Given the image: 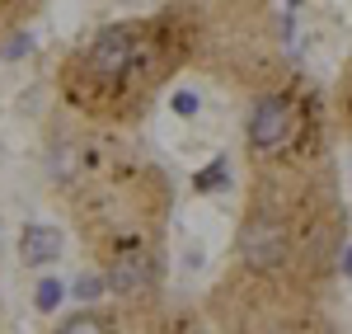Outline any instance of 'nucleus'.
Here are the masks:
<instances>
[{
    "mask_svg": "<svg viewBox=\"0 0 352 334\" xmlns=\"http://www.w3.org/2000/svg\"><path fill=\"white\" fill-rule=\"evenodd\" d=\"M151 278H155V269H151V254H146V250H122L118 259H113V269L104 273V282H109L113 292H122V297L146 292Z\"/></svg>",
    "mask_w": 352,
    "mask_h": 334,
    "instance_id": "20e7f679",
    "label": "nucleus"
},
{
    "mask_svg": "<svg viewBox=\"0 0 352 334\" xmlns=\"http://www.w3.org/2000/svg\"><path fill=\"white\" fill-rule=\"evenodd\" d=\"M61 302H66V282H61V278H43V282H38V292H33V306L43 311V315L61 311Z\"/></svg>",
    "mask_w": 352,
    "mask_h": 334,
    "instance_id": "423d86ee",
    "label": "nucleus"
},
{
    "mask_svg": "<svg viewBox=\"0 0 352 334\" xmlns=\"http://www.w3.org/2000/svg\"><path fill=\"white\" fill-rule=\"evenodd\" d=\"M343 278H352V245L343 250Z\"/></svg>",
    "mask_w": 352,
    "mask_h": 334,
    "instance_id": "f8f14e48",
    "label": "nucleus"
},
{
    "mask_svg": "<svg viewBox=\"0 0 352 334\" xmlns=\"http://www.w3.org/2000/svg\"><path fill=\"white\" fill-rule=\"evenodd\" d=\"M240 259L249 269H272L287 259V226L272 217H254L240 231Z\"/></svg>",
    "mask_w": 352,
    "mask_h": 334,
    "instance_id": "7ed1b4c3",
    "label": "nucleus"
},
{
    "mask_svg": "<svg viewBox=\"0 0 352 334\" xmlns=\"http://www.w3.org/2000/svg\"><path fill=\"white\" fill-rule=\"evenodd\" d=\"M104 287H109V282L99 278V273H80V278H76V287H66V292H76L80 302H94V297H99Z\"/></svg>",
    "mask_w": 352,
    "mask_h": 334,
    "instance_id": "1a4fd4ad",
    "label": "nucleus"
},
{
    "mask_svg": "<svg viewBox=\"0 0 352 334\" xmlns=\"http://www.w3.org/2000/svg\"><path fill=\"white\" fill-rule=\"evenodd\" d=\"M192 184H197L202 194H212V189H226V184H230V160H226V156H217L212 165L197 169V179H192Z\"/></svg>",
    "mask_w": 352,
    "mask_h": 334,
    "instance_id": "0eeeda50",
    "label": "nucleus"
},
{
    "mask_svg": "<svg viewBox=\"0 0 352 334\" xmlns=\"http://www.w3.org/2000/svg\"><path fill=\"white\" fill-rule=\"evenodd\" d=\"M61 250H66V240H61V231H56V226L33 222V226H24V236H19V254H24L28 269H43V264L61 259Z\"/></svg>",
    "mask_w": 352,
    "mask_h": 334,
    "instance_id": "39448f33",
    "label": "nucleus"
},
{
    "mask_svg": "<svg viewBox=\"0 0 352 334\" xmlns=\"http://www.w3.org/2000/svg\"><path fill=\"white\" fill-rule=\"evenodd\" d=\"M56 334H109V325H104L99 315H89V311H85V315L61 320V330H56Z\"/></svg>",
    "mask_w": 352,
    "mask_h": 334,
    "instance_id": "6e6552de",
    "label": "nucleus"
},
{
    "mask_svg": "<svg viewBox=\"0 0 352 334\" xmlns=\"http://www.w3.org/2000/svg\"><path fill=\"white\" fill-rule=\"evenodd\" d=\"M292 123H296L292 99L287 94H263L254 104V113H249V141L258 151H277V146H287V137H292Z\"/></svg>",
    "mask_w": 352,
    "mask_h": 334,
    "instance_id": "f03ea898",
    "label": "nucleus"
},
{
    "mask_svg": "<svg viewBox=\"0 0 352 334\" xmlns=\"http://www.w3.org/2000/svg\"><path fill=\"white\" fill-rule=\"evenodd\" d=\"M136 48H141V28L136 24H113L89 43L85 66H89L94 76H118V71H127L136 61Z\"/></svg>",
    "mask_w": 352,
    "mask_h": 334,
    "instance_id": "f257e3e1",
    "label": "nucleus"
},
{
    "mask_svg": "<svg viewBox=\"0 0 352 334\" xmlns=\"http://www.w3.org/2000/svg\"><path fill=\"white\" fill-rule=\"evenodd\" d=\"M169 109L179 113V118H192V113H197V94H192V90H174Z\"/></svg>",
    "mask_w": 352,
    "mask_h": 334,
    "instance_id": "9d476101",
    "label": "nucleus"
},
{
    "mask_svg": "<svg viewBox=\"0 0 352 334\" xmlns=\"http://www.w3.org/2000/svg\"><path fill=\"white\" fill-rule=\"evenodd\" d=\"M277 19H282V24H277V33H282V38L292 43V38H296V10H282Z\"/></svg>",
    "mask_w": 352,
    "mask_h": 334,
    "instance_id": "9b49d317",
    "label": "nucleus"
}]
</instances>
